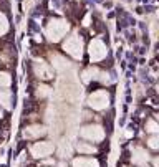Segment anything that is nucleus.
<instances>
[{"instance_id":"f257e3e1","label":"nucleus","mask_w":159,"mask_h":167,"mask_svg":"<svg viewBox=\"0 0 159 167\" xmlns=\"http://www.w3.org/2000/svg\"><path fill=\"white\" fill-rule=\"evenodd\" d=\"M68 28H70V27H68V23L65 20H52L48 23V27H46V35H48L50 40L58 42V40L68 32Z\"/></svg>"},{"instance_id":"f03ea898","label":"nucleus","mask_w":159,"mask_h":167,"mask_svg":"<svg viewBox=\"0 0 159 167\" xmlns=\"http://www.w3.org/2000/svg\"><path fill=\"white\" fill-rule=\"evenodd\" d=\"M108 101H110V96L106 91H96L93 93L88 99V104L93 108V109H105L108 106Z\"/></svg>"},{"instance_id":"7ed1b4c3","label":"nucleus","mask_w":159,"mask_h":167,"mask_svg":"<svg viewBox=\"0 0 159 167\" xmlns=\"http://www.w3.org/2000/svg\"><path fill=\"white\" fill-rule=\"evenodd\" d=\"M63 48H65V51H68V53L73 55L75 58H78L81 55V40H80V36L78 35L70 36V38L65 42Z\"/></svg>"},{"instance_id":"20e7f679","label":"nucleus","mask_w":159,"mask_h":167,"mask_svg":"<svg viewBox=\"0 0 159 167\" xmlns=\"http://www.w3.org/2000/svg\"><path fill=\"white\" fill-rule=\"evenodd\" d=\"M81 136L85 139H90V141H101L105 137V131H103L101 126H86V128L81 129Z\"/></svg>"},{"instance_id":"39448f33","label":"nucleus","mask_w":159,"mask_h":167,"mask_svg":"<svg viewBox=\"0 0 159 167\" xmlns=\"http://www.w3.org/2000/svg\"><path fill=\"white\" fill-rule=\"evenodd\" d=\"M90 56H91V60H95V61L103 60V58L106 56L105 43L99 42V40H93V42L90 43Z\"/></svg>"},{"instance_id":"423d86ee","label":"nucleus","mask_w":159,"mask_h":167,"mask_svg":"<svg viewBox=\"0 0 159 167\" xmlns=\"http://www.w3.org/2000/svg\"><path fill=\"white\" fill-rule=\"evenodd\" d=\"M52 152H53V144L48 142V141L37 142V144H33V147H32L33 157H45V156H50Z\"/></svg>"},{"instance_id":"0eeeda50","label":"nucleus","mask_w":159,"mask_h":167,"mask_svg":"<svg viewBox=\"0 0 159 167\" xmlns=\"http://www.w3.org/2000/svg\"><path fill=\"white\" fill-rule=\"evenodd\" d=\"M35 73H37V76L42 79H52L53 78V70L42 60L35 61Z\"/></svg>"},{"instance_id":"6e6552de","label":"nucleus","mask_w":159,"mask_h":167,"mask_svg":"<svg viewBox=\"0 0 159 167\" xmlns=\"http://www.w3.org/2000/svg\"><path fill=\"white\" fill-rule=\"evenodd\" d=\"M45 132H46V129L42 128V126H30V128L25 129V137L35 139V137H40V136H43Z\"/></svg>"},{"instance_id":"1a4fd4ad","label":"nucleus","mask_w":159,"mask_h":167,"mask_svg":"<svg viewBox=\"0 0 159 167\" xmlns=\"http://www.w3.org/2000/svg\"><path fill=\"white\" fill-rule=\"evenodd\" d=\"M73 167H98V160L88 159V157H78L73 160Z\"/></svg>"},{"instance_id":"9d476101","label":"nucleus","mask_w":159,"mask_h":167,"mask_svg":"<svg viewBox=\"0 0 159 167\" xmlns=\"http://www.w3.org/2000/svg\"><path fill=\"white\" fill-rule=\"evenodd\" d=\"M0 103L4 104L7 109H10L12 104H10V93L7 89H0Z\"/></svg>"},{"instance_id":"9b49d317","label":"nucleus","mask_w":159,"mask_h":167,"mask_svg":"<svg viewBox=\"0 0 159 167\" xmlns=\"http://www.w3.org/2000/svg\"><path fill=\"white\" fill-rule=\"evenodd\" d=\"M144 160H148V154H146L143 149H138V151L134 152V157H133V162H136V164H143Z\"/></svg>"},{"instance_id":"f8f14e48","label":"nucleus","mask_w":159,"mask_h":167,"mask_svg":"<svg viewBox=\"0 0 159 167\" xmlns=\"http://www.w3.org/2000/svg\"><path fill=\"white\" fill-rule=\"evenodd\" d=\"M76 149L80 151V152H85V154H93L95 152V147L88 146V144H85V142H80V144L76 146Z\"/></svg>"},{"instance_id":"ddd939ff","label":"nucleus","mask_w":159,"mask_h":167,"mask_svg":"<svg viewBox=\"0 0 159 167\" xmlns=\"http://www.w3.org/2000/svg\"><path fill=\"white\" fill-rule=\"evenodd\" d=\"M7 30H8V22H7V18H5L4 15L0 13V35H4Z\"/></svg>"},{"instance_id":"4468645a","label":"nucleus","mask_w":159,"mask_h":167,"mask_svg":"<svg viewBox=\"0 0 159 167\" xmlns=\"http://www.w3.org/2000/svg\"><path fill=\"white\" fill-rule=\"evenodd\" d=\"M12 81L10 75H7V73H0V86H8Z\"/></svg>"},{"instance_id":"2eb2a0df","label":"nucleus","mask_w":159,"mask_h":167,"mask_svg":"<svg viewBox=\"0 0 159 167\" xmlns=\"http://www.w3.org/2000/svg\"><path fill=\"white\" fill-rule=\"evenodd\" d=\"M53 60L57 61V63H55V66H58V68H65V66H68V61H66V60H63V58H60V56H55Z\"/></svg>"},{"instance_id":"dca6fc26","label":"nucleus","mask_w":159,"mask_h":167,"mask_svg":"<svg viewBox=\"0 0 159 167\" xmlns=\"http://www.w3.org/2000/svg\"><path fill=\"white\" fill-rule=\"evenodd\" d=\"M146 131H149V132H158V124H156L154 121H149L148 124H146Z\"/></svg>"},{"instance_id":"f3484780","label":"nucleus","mask_w":159,"mask_h":167,"mask_svg":"<svg viewBox=\"0 0 159 167\" xmlns=\"http://www.w3.org/2000/svg\"><path fill=\"white\" fill-rule=\"evenodd\" d=\"M48 93H50L48 86H42V88H38V93H37V94H38V96H46Z\"/></svg>"},{"instance_id":"a211bd4d","label":"nucleus","mask_w":159,"mask_h":167,"mask_svg":"<svg viewBox=\"0 0 159 167\" xmlns=\"http://www.w3.org/2000/svg\"><path fill=\"white\" fill-rule=\"evenodd\" d=\"M148 142H149V146H151L152 149H158V137H156V136H154V137H151Z\"/></svg>"},{"instance_id":"6ab92c4d","label":"nucleus","mask_w":159,"mask_h":167,"mask_svg":"<svg viewBox=\"0 0 159 167\" xmlns=\"http://www.w3.org/2000/svg\"><path fill=\"white\" fill-rule=\"evenodd\" d=\"M0 117H2V109H0Z\"/></svg>"}]
</instances>
